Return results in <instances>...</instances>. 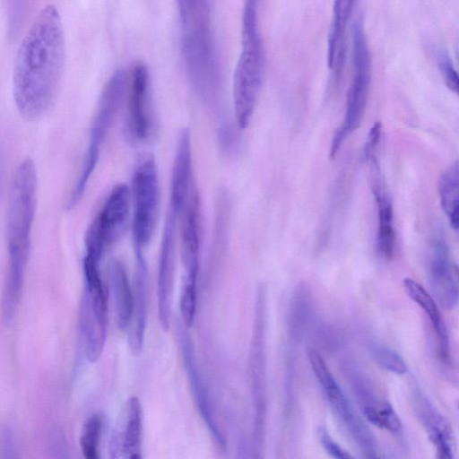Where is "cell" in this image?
Returning a JSON list of instances; mask_svg holds the SVG:
<instances>
[{
  "mask_svg": "<svg viewBox=\"0 0 459 459\" xmlns=\"http://www.w3.org/2000/svg\"><path fill=\"white\" fill-rule=\"evenodd\" d=\"M131 193L125 184L115 186L85 235L86 255L100 262L123 236L130 214Z\"/></svg>",
  "mask_w": 459,
  "mask_h": 459,
  "instance_id": "7",
  "label": "cell"
},
{
  "mask_svg": "<svg viewBox=\"0 0 459 459\" xmlns=\"http://www.w3.org/2000/svg\"><path fill=\"white\" fill-rule=\"evenodd\" d=\"M102 428L103 419L99 413L91 415L84 421L80 435V446L84 458L97 459L99 457Z\"/></svg>",
  "mask_w": 459,
  "mask_h": 459,
  "instance_id": "26",
  "label": "cell"
},
{
  "mask_svg": "<svg viewBox=\"0 0 459 459\" xmlns=\"http://www.w3.org/2000/svg\"><path fill=\"white\" fill-rule=\"evenodd\" d=\"M198 273L185 272L180 292L179 307L182 323L191 327L195 321L196 307V285Z\"/></svg>",
  "mask_w": 459,
  "mask_h": 459,
  "instance_id": "27",
  "label": "cell"
},
{
  "mask_svg": "<svg viewBox=\"0 0 459 459\" xmlns=\"http://www.w3.org/2000/svg\"><path fill=\"white\" fill-rule=\"evenodd\" d=\"M178 341L195 406L213 439L220 447L223 448L226 446L225 438L213 418L208 393L196 362L192 340L180 323L178 324Z\"/></svg>",
  "mask_w": 459,
  "mask_h": 459,
  "instance_id": "13",
  "label": "cell"
},
{
  "mask_svg": "<svg viewBox=\"0 0 459 459\" xmlns=\"http://www.w3.org/2000/svg\"><path fill=\"white\" fill-rule=\"evenodd\" d=\"M65 57V37L57 8H42L25 33L17 51L13 76V98L19 112L37 119L56 97Z\"/></svg>",
  "mask_w": 459,
  "mask_h": 459,
  "instance_id": "1",
  "label": "cell"
},
{
  "mask_svg": "<svg viewBox=\"0 0 459 459\" xmlns=\"http://www.w3.org/2000/svg\"><path fill=\"white\" fill-rule=\"evenodd\" d=\"M201 200L195 185L179 214L182 261L185 270L199 269L202 237Z\"/></svg>",
  "mask_w": 459,
  "mask_h": 459,
  "instance_id": "16",
  "label": "cell"
},
{
  "mask_svg": "<svg viewBox=\"0 0 459 459\" xmlns=\"http://www.w3.org/2000/svg\"><path fill=\"white\" fill-rule=\"evenodd\" d=\"M135 265L133 285V309L128 325V345L134 355L143 347L147 324V264L143 250H134Z\"/></svg>",
  "mask_w": 459,
  "mask_h": 459,
  "instance_id": "17",
  "label": "cell"
},
{
  "mask_svg": "<svg viewBox=\"0 0 459 459\" xmlns=\"http://www.w3.org/2000/svg\"><path fill=\"white\" fill-rule=\"evenodd\" d=\"M406 294L426 313L430 320L435 334L438 338L441 359L450 361L448 333L436 299L419 282L411 278L403 280Z\"/></svg>",
  "mask_w": 459,
  "mask_h": 459,
  "instance_id": "21",
  "label": "cell"
},
{
  "mask_svg": "<svg viewBox=\"0 0 459 459\" xmlns=\"http://www.w3.org/2000/svg\"><path fill=\"white\" fill-rule=\"evenodd\" d=\"M307 357L310 367L325 393L333 412L362 453L368 457H374L376 446L369 429L357 414L351 402L329 370L325 361L315 350H309Z\"/></svg>",
  "mask_w": 459,
  "mask_h": 459,
  "instance_id": "8",
  "label": "cell"
},
{
  "mask_svg": "<svg viewBox=\"0 0 459 459\" xmlns=\"http://www.w3.org/2000/svg\"><path fill=\"white\" fill-rule=\"evenodd\" d=\"M142 407L137 397H130L111 435L109 455L114 459L141 457Z\"/></svg>",
  "mask_w": 459,
  "mask_h": 459,
  "instance_id": "14",
  "label": "cell"
},
{
  "mask_svg": "<svg viewBox=\"0 0 459 459\" xmlns=\"http://www.w3.org/2000/svg\"><path fill=\"white\" fill-rule=\"evenodd\" d=\"M429 281L435 299L446 309L453 308L458 301L456 272L446 246L437 241L430 249L428 262Z\"/></svg>",
  "mask_w": 459,
  "mask_h": 459,
  "instance_id": "15",
  "label": "cell"
},
{
  "mask_svg": "<svg viewBox=\"0 0 459 459\" xmlns=\"http://www.w3.org/2000/svg\"><path fill=\"white\" fill-rule=\"evenodd\" d=\"M437 61L446 87L455 93H457L458 75L450 56L446 52H438Z\"/></svg>",
  "mask_w": 459,
  "mask_h": 459,
  "instance_id": "29",
  "label": "cell"
},
{
  "mask_svg": "<svg viewBox=\"0 0 459 459\" xmlns=\"http://www.w3.org/2000/svg\"><path fill=\"white\" fill-rule=\"evenodd\" d=\"M440 204L454 230L459 227V166L455 161L441 175L438 184Z\"/></svg>",
  "mask_w": 459,
  "mask_h": 459,
  "instance_id": "23",
  "label": "cell"
},
{
  "mask_svg": "<svg viewBox=\"0 0 459 459\" xmlns=\"http://www.w3.org/2000/svg\"><path fill=\"white\" fill-rule=\"evenodd\" d=\"M261 0H244L242 11L241 53L233 80L236 122L247 128L252 119L263 82L265 53L259 25Z\"/></svg>",
  "mask_w": 459,
  "mask_h": 459,
  "instance_id": "4",
  "label": "cell"
},
{
  "mask_svg": "<svg viewBox=\"0 0 459 459\" xmlns=\"http://www.w3.org/2000/svg\"><path fill=\"white\" fill-rule=\"evenodd\" d=\"M347 135L348 134L341 126L335 130L329 152L330 159H334Z\"/></svg>",
  "mask_w": 459,
  "mask_h": 459,
  "instance_id": "32",
  "label": "cell"
},
{
  "mask_svg": "<svg viewBox=\"0 0 459 459\" xmlns=\"http://www.w3.org/2000/svg\"><path fill=\"white\" fill-rule=\"evenodd\" d=\"M132 237L134 250H143L152 240L159 219L160 182L155 160L148 155L140 159L132 180Z\"/></svg>",
  "mask_w": 459,
  "mask_h": 459,
  "instance_id": "6",
  "label": "cell"
},
{
  "mask_svg": "<svg viewBox=\"0 0 459 459\" xmlns=\"http://www.w3.org/2000/svg\"><path fill=\"white\" fill-rule=\"evenodd\" d=\"M362 412L366 420L376 427L396 433L402 429V422L393 407L387 403L374 400L365 403Z\"/></svg>",
  "mask_w": 459,
  "mask_h": 459,
  "instance_id": "25",
  "label": "cell"
},
{
  "mask_svg": "<svg viewBox=\"0 0 459 459\" xmlns=\"http://www.w3.org/2000/svg\"><path fill=\"white\" fill-rule=\"evenodd\" d=\"M178 220V216L168 210L160 248L157 303L160 325L164 331L169 328L171 316Z\"/></svg>",
  "mask_w": 459,
  "mask_h": 459,
  "instance_id": "12",
  "label": "cell"
},
{
  "mask_svg": "<svg viewBox=\"0 0 459 459\" xmlns=\"http://www.w3.org/2000/svg\"><path fill=\"white\" fill-rule=\"evenodd\" d=\"M317 436L324 449L333 458L345 459L352 457L351 454L332 438L324 427H320L317 429Z\"/></svg>",
  "mask_w": 459,
  "mask_h": 459,
  "instance_id": "30",
  "label": "cell"
},
{
  "mask_svg": "<svg viewBox=\"0 0 459 459\" xmlns=\"http://www.w3.org/2000/svg\"><path fill=\"white\" fill-rule=\"evenodd\" d=\"M109 278L113 291L115 319L119 330L128 328L133 309V289L124 264L114 259L109 264Z\"/></svg>",
  "mask_w": 459,
  "mask_h": 459,
  "instance_id": "22",
  "label": "cell"
},
{
  "mask_svg": "<svg viewBox=\"0 0 459 459\" xmlns=\"http://www.w3.org/2000/svg\"><path fill=\"white\" fill-rule=\"evenodd\" d=\"M127 78L123 70L116 71L107 82L98 102L90 131V139L82 171L69 195L67 209L82 198L97 166L101 148L115 121L126 91Z\"/></svg>",
  "mask_w": 459,
  "mask_h": 459,
  "instance_id": "5",
  "label": "cell"
},
{
  "mask_svg": "<svg viewBox=\"0 0 459 459\" xmlns=\"http://www.w3.org/2000/svg\"><path fill=\"white\" fill-rule=\"evenodd\" d=\"M179 19L182 56L188 80L203 101L217 108L222 85L209 0H198L195 7Z\"/></svg>",
  "mask_w": 459,
  "mask_h": 459,
  "instance_id": "3",
  "label": "cell"
},
{
  "mask_svg": "<svg viewBox=\"0 0 459 459\" xmlns=\"http://www.w3.org/2000/svg\"><path fill=\"white\" fill-rule=\"evenodd\" d=\"M194 185L190 134L187 129H183L178 138L172 168L169 207L170 211L179 216Z\"/></svg>",
  "mask_w": 459,
  "mask_h": 459,
  "instance_id": "18",
  "label": "cell"
},
{
  "mask_svg": "<svg viewBox=\"0 0 459 459\" xmlns=\"http://www.w3.org/2000/svg\"><path fill=\"white\" fill-rule=\"evenodd\" d=\"M382 134V126L380 122L375 123L370 128L368 142L366 144V154L368 157L372 155L373 150L377 146L380 142Z\"/></svg>",
  "mask_w": 459,
  "mask_h": 459,
  "instance_id": "31",
  "label": "cell"
},
{
  "mask_svg": "<svg viewBox=\"0 0 459 459\" xmlns=\"http://www.w3.org/2000/svg\"><path fill=\"white\" fill-rule=\"evenodd\" d=\"M413 403L418 418L436 448L437 456L439 459H452L453 436L446 419L421 393L417 392L414 394Z\"/></svg>",
  "mask_w": 459,
  "mask_h": 459,
  "instance_id": "19",
  "label": "cell"
},
{
  "mask_svg": "<svg viewBox=\"0 0 459 459\" xmlns=\"http://www.w3.org/2000/svg\"><path fill=\"white\" fill-rule=\"evenodd\" d=\"M374 195L377 206V249L383 257L389 259L394 255L395 238L393 228V206L384 191Z\"/></svg>",
  "mask_w": 459,
  "mask_h": 459,
  "instance_id": "24",
  "label": "cell"
},
{
  "mask_svg": "<svg viewBox=\"0 0 459 459\" xmlns=\"http://www.w3.org/2000/svg\"><path fill=\"white\" fill-rule=\"evenodd\" d=\"M352 80L346 100V110L341 126L349 134L363 120L371 82V56L362 19L352 27Z\"/></svg>",
  "mask_w": 459,
  "mask_h": 459,
  "instance_id": "9",
  "label": "cell"
},
{
  "mask_svg": "<svg viewBox=\"0 0 459 459\" xmlns=\"http://www.w3.org/2000/svg\"><path fill=\"white\" fill-rule=\"evenodd\" d=\"M37 197V170L31 159L16 169L10 188L6 236L8 271L3 293V315L6 322L19 305L30 250V236Z\"/></svg>",
  "mask_w": 459,
  "mask_h": 459,
  "instance_id": "2",
  "label": "cell"
},
{
  "mask_svg": "<svg viewBox=\"0 0 459 459\" xmlns=\"http://www.w3.org/2000/svg\"><path fill=\"white\" fill-rule=\"evenodd\" d=\"M357 0H334L333 18L327 41L328 67L339 75L344 59V42L347 26Z\"/></svg>",
  "mask_w": 459,
  "mask_h": 459,
  "instance_id": "20",
  "label": "cell"
},
{
  "mask_svg": "<svg viewBox=\"0 0 459 459\" xmlns=\"http://www.w3.org/2000/svg\"><path fill=\"white\" fill-rule=\"evenodd\" d=\"M198 0H176L179 16L186 13L192 9Z\"/></svg>",
  "mask_w": 459,
  "mask_h": 459,
  "instance_id": "33",
  "label": "cell"
},
{
  "mask_svg": "<svg viewBox=\"0 0 459 459\" xmlns=\"http://www.w3.org/2000/svg\"><path fill=\"white\" fill-rule=\"evenodd\" d=\"M263 288L257 290L255 316L249 353L251 391L255 410V438L260 446L265 419V356H264V308Z\"/></svg>",
  "mask_w": 459,
  "mask_h": 459,
  "instance_id": "10",
  "label": "cell"
},
{
  "mask_svg": "<svg viewBox=\"0 0 459 459\" xmlns=\"http://www.w3.org/2000/svg\"><path fill=\"white\" fill-rule=\"evenodd\" d=\"M126 132L134 143H145L153 134L151 83L144 64L134 65L127 80Z\"/></svg>",
  "mask_w": 459,
  "mask_h": 459,
  "instance_id": "11",
  "label": "cell"
},
{
  "mask_svg": "<svg viewBox=\"0 0 459 459\" xmlns=\"http://www.w3.org/2000/svg\"><path fill=\"white\" fill-rule=\"evenodd\" d=\"M373 356L377 364L394 374L403 375L407 366L403 358L389 347L378 345L373 350Z\"/></svg>",
  "mask_w": 459,
  "mask_h": 459,
  "instance_id": "28",
  "label": "cell"
}]
</instances>
